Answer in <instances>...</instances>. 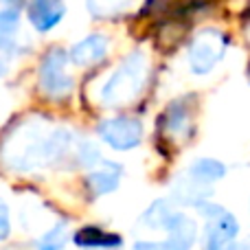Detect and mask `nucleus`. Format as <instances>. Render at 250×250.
<instances>
[{"instance_id":"2","label":"nucleus","mask_w":250,"mask_h":250,"mask_svg":"<svg viewBox=\"0 0 250 250\" xmlns=\"http://www.w3.org/2000/svg\"><path fill=\"white\" fill-rule=\"evenodd\" d=\"M149 75V57L143 51H132L117 64L99 88V104L104 108L129 105L143 92Z\"/></svg>"},{"instance_id":"12","label":"nucleus","mask_w":250,"mask_h":250,"mask_svg":"<svg viewBox=\"0 0 250 250\" xmlns=\"http://www.w3.org/2000/svg\"><path fill=\"white\" fill-rule=\"evenodd\" d=\"M182 211H178V207L169 198H158L143 211V215L138 217V224L147 230H165L167 233L178 220H180Z\"/></svg>"},{"instance_id":"8","label":"nucleus","mask_w":250,"mask_h":250,"mask_svg":"<svg viewBox=\"0 0 250 250\" xmlns=\"http://www.w3.org/2000/svg\"><path fill=\"white\" fill-rule=\"evenodd\" d=\"M160 129L165 136L176 143H185L193 134V105L189 97H180L163 110Z\"/></svg>"},{"instance_id":"16","label":"nucleus","mask_w":250,"mask_h":250,"mask_svg":"<svg viewBox=\"0 0 250 250\" xmlns=\"http://www.w3.org/2000/svg\"><path fill=\"white\" fill-rule=\"evenodd\" d=\"M226 165L222 163V160L217 158H211V156H202V158H195L193 163L189 165V169H187V173H189L191 178H195V180L204 182V185H215V182H220L222 178L226 176Z\"/></svg>"},{"instance_id":"5","label":"nucleus","mask_w":250,"mask_h":250,"mask_svg":"<svg viewBox=\"0 0 250 250\" xmlns=\"http://www.w3.org/2000/svg\"><path fill=\"white\" fill-rule=\"evenodd\" d=\"M198 213L204 220L202 229V248L204 250H226L233 242H237L239 222L226 207L207 200Z\"/></svg>"},{"instance_id":"22","label":"nucleus","mask_w":250,"mask_h":250,"mask_svg":"<svg viewBox=\"0 0 250 250\" xmlns=\"http://www.w3.org/2000/svg\"><path fill=\"white\" fill-rule=\"evenodd\" d=\"M226 250H250V242H233Z\"/></svg>"},{"instance_id":"10","label":"nucleus","mask_w":250,"mask_h":250,"mask_svg":"<svg viewBox=\"0 0 250 250\" xmlns=\"http://www.w3.org/2000/svg\"><path fill=\"white\" fill-rule=\"evenodd\" d=\"M26 20L40 35L51 33L53 29L64 22L66 18V2L64 0H26Z\"/></svg>"},{"instance_id":"9","label":"nucleus","mask_w":250,"mask_h":250,"mask_svg":"<svg viewBox=\"0 0 250 250\" xmlns=\"http://www.w3.org/2000/svg\"><path fill=\"white\" fill-rule=\"evenodd\" d=\"M110 46H112L110 35L95 31V33H88L86 38L77 40L68 48V60L77 68H92V66H99L101 62L108 60Z\"/></svg>"},{"instance_id":"14","label":"nucleus","mask_w":250,"mask_h":250,"mask_svg":"<svg viewBox=\"0 0 250 250\" xmlns=\"http://www.w3.org/2000/svg\"><path fill=\"white\" fill-rule=\"evenodd\" d=\"M121 173H123V169L119 167L117 163L101 160V163L86 176V189L90 191L92 198L108 195V193H112V191L119 189V185H121Z\"/></svg>"},{"instance_id":"6","label":"nucleus","mask_w":250,"mask_h":250,"mask_svg":"<svg viewBox=\"0 0 250 250\" xmlns=\"http://www.w3.org/2000/svg\"><path fill=\"white\" fill-rule=\"evenodd\" d=\"M97 134L114 151L136 149L143 141V123L136 117L119 114V117L104 119L97 125Z\"/></svg>"},{"instance_id":"20","label":"nucleus","mask_w":250,"mask_h":250,"mask_svg":"<svg viewBox=\"0 0 250 250\" xmlns=\"http://www.w3.org/2000/svg\"><path fill=\"white\" fill-rule=\"evenodd\" d=\"M11 235V217H9V207L0 200V242Z\"/></svg>"},{"instance_id":"23","label":"nucleus","mask_w":250,"mask_h":250,"mask_svg":"<svg viewBox=\"0 0 250 250\" xmlns=\"http://www.w3.org/2000/svg\"><path fill=\"white\" fill-rule=\"evenodd\" d=\"M248 208H250V204H248Z\"/></svg>"},{"instance_id":"13","label":"nucleus","mask_w":250,"mask_h":250,"mask_svg":"<svg viewBox=\"0 0 250 250\" xmlns=\"http://www.w3.org/2000/svg\"><path fill=\"white\" fill-rule=\"evenodd\" d=\"M20 9L0 7V55L11 57L22 51Z\"/></svg>"},{"instance_id":"1","label":"nucleus","mask_w":250,"mask_h":250,"mask_svg":"<svg viewBox=\"0 0 250 250\" xmlns=\"http://www.w3.org/2000/svg\"><path fill=\"white\" fill-rule=\"evenodd\" d=\"M75 141L70 129L48 127L40 119H29L4 136L0 158L13 171H35L64 160L73 151Z\"/></svg>"},{"instance_id":"17","label":"nucleus","mask_w":250,"mask_h":250,"mask_svg":"<svg viewBox=\"0 0 250 250\" xmlns=\"http://www.w3.org/2000/svg\"><path fill=\"white\" fill-rule=\"evenodd\" d=\"M129 4H132V0H86L88 13L97 20H108V18L121 16Z\"/></svg>"},{"instance_id":"15","label":"nucleus","mask_w":250,"mask_h":250,"mask_svg":"<svg viewBox=\"0 0 250 250\" xmlns=\"http://www.w3.org/2000/svg\"><path fill=\"white\" fill-rule=\"evenodd\" d=\"M73 242L79 248L86 250H119L123 246V239L117 233L99 229V226H83L73 235Z\"/></svg>"},{"instance_id":"18","label":"nucleus","mask_w":250,"mask_h":250,"mask_svg":"<svg viewBox=\"0 0 250 250\" xmlns=\"http://www.w3.org/2000/svg\"><path fill=\"white\" fill-rule=\"evenodd\" d=\"M73 154H75V160H77L82 167H88V169H95L97 165L104 160L99 147L92 141H88V138H77V141H75Z\"/></svg>"},{"instance_id":"7","label":"nucleus","mask_w":250,"mask_h":250,"mask_svg":"<svg viewBox=\"0 0 250 250\" xmlns=\"http://www.w3.org/2000/svg\"><path fill=\"white\" fill-rule=\"evenodd\" d=\"M198 242V222L182 213L180 220L167 230L165 239H138L134 250H191Z\"/></svg>"},{"instance_id":"21","label":"nucleus","mask_w":250,"mask_h":250,"mask_svg":"<svg viewBox=\"0 0 250 250\" xmlns=\"http://www.w3.org/2000/svg\"><path fill=\"white\" fill-rule=\"evenodd\" d=\"M7 73H9V57L0 55V77H4Z\"/></svg>"},{"instance_id":"11","label":"nucleus","mask_w":250,"mask_h":250,"mask_svg":"<svg viewBox=\"0 0 250 250\" xmlns=\"http://www.w3.org/2000/svg\"><path fill=\"white\" fill-rule=\"evenodd\" d=\"M213 195V187L204 185V182L191 178L189 173H185L182 178H178L176 182L171 185V202L176 207H202L207 200H211Z\"/></svg>"},{"instance_id":"19","label":"nucleus","mask_w":250,"mask_h":250,"mask_svg":"<svg viewBox=\"0 0 250 250\" xmlns=\"http://www.w3.org/2000/svg\"><path fill=\"white\" fill-rule=\"evenodd\" d=\"M66 242H68V226L66 222H57L38 239V250H62Z\"/></svg>"},{"instance_id":"4","label":"nucleus","mask_w":250,"mask_h":250,"mask_svg":"<svg viewBox=\"0 0 250 250\" xmlns=\"http://www.w3.org/2000/svg\"><path fill=\"white\" fill-rule=\"evenodd\" d=\"M230 38L220 29H200L187 46V64L195 77H207L222 64Z\"/></svg>"},{"instance_id":"3","label":"nucleus","mask_w":250,"mask_h":250,"mask_svg":"<svg viewBox=\"0 0 250 250\" xmlns=\"http://www.w3.org/2000/svg\"><path fill=\"white\" fill-rule=\"evenodd\" d=\"M68 51L62 46H51L42 55L38 66V88L46 99L64 101L73 95L75 79L68 73Z\"/></svg>"}]
</instances>
